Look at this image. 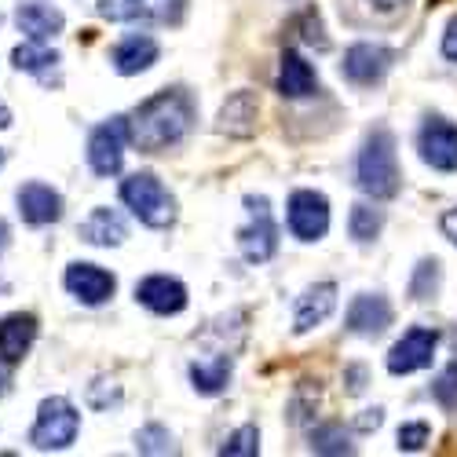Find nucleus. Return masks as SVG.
<instances>
[{
    "instance_id": "nucleus-7",
    "label": "nucleus",
    "mask_w": 457,
    "mask_h": 457,
    "mask_svg": "<svg viewBox=\"0 0 457 457\" xmlns=\"http://www.w3.org/2000/svg\"><path fill=\"white\" fill-rule=\"evenodd\" d=\"M187 0H99V15L110 22H179Z\"/></svg>"
},
{
    "instance_id": "nucleus-35",
    "label": "nucleus",
    "mask_w": 457,
    "mask_h": 457,
    "mask_svg": "<svg viewBox=\"0 0 457 457\" xmlns=\"http://www.w3.org/2000/svg\"><path fill=\"white\" fill-rule=\"evenodd\" d=\"M380 421H385V410L373 406V410H362V417L355 425H359V432H373V428H380Z\"/></svg>"
},
{
    "instance_id": "nucleus-6",
    "label": "nucleus",
    "mask_w": 457,
    "mask_h": 457,
    "mask_svg": "<svg viewBox=\"0 0 457 457\" xmlns=\"http://www.w3.org/2000/svg\"><path fill=\"white\" fill-rule=\"evenodd\" d=\"M125 143H129V118H110L88 139V165L96 176H118L125 165Z\"/></svg>"
},
{
    "instance_id": "nucleus-16",
    "label": "nucleus",
    "mask_w": 457,
    "mask_h": 457,
    "mask_svg": "<svg viewBox=\"0 0 457 457\" xmlns=\"http://www.w3.org/2000/svg\"><path fill=\"white\" fill-rule=\"evenodd\" d=\"M37 340V315L29 312H15L8 319H0V362L15 366L26 359V352Z\"/></svg>"
},
{
    "instance_id": "nucleus-4",
    "label": "nucleus",
    "mask_w": 457,
    "mask_h": 457,
    "mask_svg": "<svg viewBox=\"0 0 457 457\" xmlns=\"http://www.w3.org/2000/svg\"><path fill=\"white\" fill-rule=\"evenodd\" d=\"M78 428H81L78 406H73L70 399H62V395H52V399L41 403V410H37L29 443L37 450H66L73 439H78Z\"/></svg>"
},
{
    "instance_id": "nucleus-18",
    "label": "nucleus",
    "mask_w": 457,
    "mask_h": 457,
    "mask_svg": "<svg viewBox=\"0 0 457 457\" xmlns=\"http://www.w3.org/2000/svg\"><path fill=\"white\" fill-rule=\"evenodd\" d=\"M15 26H19V33H26V41H45L48 45L52 37L62 33L66 19H62V12L48 8V4L26 0V4H19V12H15Z\"/></svg>"
},
{
    "instance_id": "nucleus-34",
    "label": "nucleus",
    "mask_w": 457,
    "mask_h": 457,
    "mask_svg": "<svg viewBox=\"0 0 457 457\" xmlns=\"http://www.w3.org/2000/svg\"><path fill=\"white\" fill-rule=\"evenodd\" d=\"M443 55L457 62V19L446 22V33H443Z\"/></svg>"
},
{
    "instance_id": "nucleus-37",
    "label": "nucleus",
    "mask_w": 457,
    "mask_h": 457,
    "mask_svg": "<svg viewBox=\"0 0 457 457\" xmlns=\"http://www.w3.org/2000/svg\"><path fill=\"white\" fill-rule=\"evenodd\" d=\"M8 385H12V373H8L4 366H0V395H4V392H8Z\"/></svg>"
},
{
    "instance_id": "nucleus-27",
    "label": "nucleus",
    "mask_w": 457,
    "mask_h": 457,
    "mask_svg": "<svg viewBox=\"0 0 457 457\" xmlns=\"http://www.w3.org/2000/svg\"><path fill=\"white\" fill-rule=\"evenodd\" d=\"M223 457H256L260 453V432L256 425H242L238 432L227 436V443L220 446Z\"/></svg>"
},
{
    "instance_id": "nucleus-22",
    "label": "nucleus",
    "mask_w": 457,
    "mask_h": 457,
    "mask_svg": "<svg viewBox=\"0 0 457 457\" xmlns=\"http://www.w3.org/2000/svg\"><path fill=\"white\" fill-rule=\"evenodd\" d=\"M81 238L88 245H121L129 238V227L113 209H92V216L81 223Z\"/></svg>"
},
{
    "instance_id": "nucleus-33",
    "label": "nucleus",
    "mask_w": 457,
    "mask_h": 457,
    "mask_svg": "<svg viewBox=\"0 0 457 457\" xmlns=\"http://www.w3.org/2000/svg\"><path fill=\"white\" fill-rule=\"evenodd\" d=\"M370 8L377 15H385V19H395V15L406 12V0H370Z\"/></svg>"
},
{
    "instance_id": "nucleus-1",
    "label": "nucleus",
    "mask_w": 457,
    "mask_h": 457,
    "mask_svg": "<svg viewBox=\"0 0 457 457\" xmlns=\"http://www.w3.org/2000/svg\"><path fill=\"white\" fill-rule=\"evenodd\" d=\"M190 125H195V99L183 88H165L139 103V110L129 118V139L143 154H158V150L176 146Z\"/></svg>"
},
{
    "instance_id": "nucleus-38",
    "label": "nucleus",
    "mask_w": 457,
    "mask_h": 457,
    "mask_svg": "<svg viewBox=\"0 0 457 457\" xmlns=\"http://www.w3.org/2000/svg\"><path fill=\"white\" fill-rule=\"evenodd\" d=\"M12 125V110L4 106V103H0V129H8Z\"/></svg>"
},
{
    "instance_id": "nucleus-39",
    "label": "nucleus",
    "mask_w": 457,
    "mask_h": 457,
    "mask_svg": "<svg viewBox=\"0 0 457 457\" xmlns=\"http://www.w3.org/2000/svg\"><path fill=\"white\" fill-rule=\"evenodd\" d=\"M4 249H8V223L0 220V253H4Z\"/></svg>"
},
{
    "instance_id": "nucleus-24",
    "label": "nucleus",
    "mask_w": 457,
    "mask_h": 457,
    "mask_svg": "<svg viewBox=\"0 0 457 457\" xmlns=\"http://www.w3.org/2000/svg\"><path fill=\"white\" fill-rule=\"evenodd\" d=\"M231 355H216V359H198L190 366V380H195V392L202 395H220L227 388V380H231Z\"/></svg>"
},
{
    "instance_id": "nucleus-36",
    "label": "nucleus",
    "mask_w": 457,
    "mask_h": 457,
    "mask_svg": "<svg viewBox=\"0 0 457 457\" xmlns=\"http://www.w3.org/2000/svg\"><path fill=\"white\" fill-rule=\"evenodd\" d=\"M439 227H443V235L457 245V205L450 209V212H443V220H439Z\"/></svg>"
},
{
    "instance_id": "nucleus-9",
    "label": "nucleus",
    "mask_w": 457,
    "mask_h": 457,
    "mask_svg": "<svg viewBox=\"0 0 457 457\" xmlns=\"http://www.w3.org/2000/svg\"><path fill=\"white\" fill-rule=\"evenodd\" d=\"M417 150L432 169L457 172V125H450L446 118H428L417 136Z\"/></svg>"
},
{
    "instance_id": "nucleus-2",
    "label": "nucleus",
    "mask_w": 457,
    "mask_h": 457,
    "mask_svg": "<svg viewBox=\"0 0 457 457\" xmlns=\"http://www.w3.org/2000/svg\"><path fill=\"white\" fill-rule=\"evenodd\" d=\"M359 190L370 198H395L399 195V158H395V136L388 129H373L362 143L359 169H355Z\"/></svg>"
},
{
    "instance_id": "nucleus-23",
    "label": "nucleus",
    "mask_w": 457,
    "mask_h": 457,
    "mask_svg": "<svg viewBox=\"0 0 457 457\" xmlns=\"http://www.w3.org/2000/svg\"><path fill=\"white\" fill-rule=\"evenodd\" d=\"M12 62L22 73H33V78H41V81H52V73L59 66V52H52L45 41H26V45H19L12 52Z\"/></svg>"
},
{
    "instance_id": "nucleus-21",
    "label": "nucleus",
    "mask_w": 457,
    "mask_h": 457,
    "mask_svg": "<svg viewBox=\"0 0 457 457\" xmlns=\"http://www.w3.org/2000/svg\"><path fill=\"white\" fill-rule=\"evenodd\" d=\"M256 113H260V103L253 92H235L231 99H227L220 106V121L216 129L227 132V136H253L256 132Z\"/></svg>"
},
{
    "instance_id": "nucleus-17",
    "label": "nucleus",
    "mask_w": 457,
    "mask_h": 457,
    "mask_svg": "<svg viewBox=\"0 0 457 457\" xmlns=\"http://www.w3.org/2000/svg\"><path fill=\"white\" fill-rule=\"evenodd\" d=\"M337 308V286L333 282H319L312 286L308 293L300 296L296 303V315H293V333L303 337V333H312L315 326H322Z\"/></svg>"
},
{
    "instance_id": "nucleus-19",
    "label": "nucleus",
    "mask_w": 457,
    "mask_h": 457,
    "mask_svg": "<svg viewBox=\"0 0 457 457\" xmlns=\"http://www.w3.org/2000/svg\"><path fill=\"white\" fill-rule=\"evenodd\" d=\"M315 92H319V78H315L312 62H303L300 52L286 48L282 52V66H278V96H286V99H308Z\"/></svg>"
},
{
    "instance_id": "nucleus-29",
    "label": "nucleus",
    "mask_w": 457,
    "mask_h": 457,
    "mask_svg": "<svg viewBox=\"0 0 457 457\" xmlns=\"http://www.w3.org/2000/svg\"><path fill=\"white\" fill-rule=\"evenodd\" d=\"M136 450H139V453H169V450H176V446H172V436H169L162 425H146V428L136 436Z\"/></svg>"
},
{
    "instance_id": "nucleus-31",
    "label": "nucleus",
    "mask_w": 457,
    "mask_h": 457,
    "mask_svg": "<svg viewBox=\"0 0 457 457\" xmlns=\"http://www.w3.org/2000/svg\"><path fill=\"white\" fill-rule=\"evenodd\" d=\"M300 41H303V45H312V48H319V52H326V48H329V37L322 33V22H319V15H315V12L300 15Z\"/></svg>"
},
{
    "instance_id": "nucleus-11",
    "label": "nucleus",
    "mask_w": 457,
    "mask_h": 457,
    "mask_svg": "<svg viewBox=\"0 0 457 457\" xmlns=\"http://www.w3.org/2000/svg\"><path fill=\"white\" fill-rule=\"evenodd\" d=\"M62 286L73 296H78L81 303H88V308H99V303H106L113 296V289H118L113 275L103 271L99 263H70L66 275H62Z\"/></svg>"
},
{
    "instance_id": "nucleus-32",
    "label": "nucleus",
    "mask_w": 457,
    "mask_h": 457,
    "mask_svg": "<svg viewBox=\"0 0 457 457\" xmlns=\"http://www.w3.org/2000/svg\"><path fill=\"white\" fill-rule=\"evenodd\" d=\"M428 443V425L425 421H413L399 428V450H421Z\"/></svg>"
},
{
    "instance_id": "nucleus-3",
    "label": "nucleus",
    "mask_w": 457,
    "mask_h": 457,
    "mask_svg": "<svg viewBox=\"0 0 457 457\" xmlns=\"http://www.w3.org/2000/svg\"><path fill=\"white\" fill-rule=\"evenodd\" d=\"M121 202L139 216L146 227H169L176 220V198L154 172H136L121 183Z\"/></svg>"
},
{
    "instance_id": "nucleus-13",
    "label": "nucleus",
    "mask_w": 457,
    "mask_h": 457,
    "mask_svg": "<svg viewBox=\"0 0 457 457\" xmlns=\"http://www.w3.org/2000/svg\"><path fill=\"white\" fill-rule=\"evenodd\" d=\"M345 78L355 85H377L392 70V52L385 45H352L345 52Z\"/></svg>"
},
{
    "instance_id": "nucleus-8",
    "label": "nucleus",
    "mask_w": 457,
    "mask_h": 457,
    "mask_svg": "<svg viewBox=\"0 0 457 457\" xmlns=\"http://www.w3.org/2000/svg\"><path fill=\"white\" fill-rule=\"evenodd\" d=\"M289 231L300 242H319L329 231V202L319 190H296L289 198Z\"/></svg>"
},
{
    "instance_id": "nucleus-25",
    "label": "nucleus",
    "mask_w": 457,
    "mask_h": 457,
    "mask_svg": "<svg viewBox=\"0 0 457 457\" xmlns=\"http://www.w3.org/2000/svg\"><path fill=\"white\" fill-rule=\"evenodd\" d=\"M380 227H385V212H380V209H373V205H366V202L352 205L348 231H352L355 242H373V238L380 235Z\"/></svg>"
},
{
    "instance_id": "nucleus-5",
    "label": "nucleus",
    "mask_w": 457,
    "mask_h": 457,
    "mask_svg": "<svg viewBox=\"0 0 457 457\" xmlns=\"http://www.w3.org/2000/svg\"><path fill=\"white\" fill-rule=\"evenodd\" d=\"M245 209H249V223L238 231L242 256L249 263H268L278 249V227H275V216H271V202L263 195H249Z\"/></svg>"
},
{
    "instance_id": "nucleus-30",
    "label": "nucleus",
    "mask_w": 457,
    "mask_h": 457,
    "mask_svg": "<svg viewBox=\"0 0 457 457\" xmlns=\"http://www.w3.org/2000/svg\"><path fill=\"white\" fill-rule=\"evenodd\" d=\"M432 395H436L443 406H457V359L439 373V380L432 385Z\"/></svg>"
},
{
    "instance_id": "nucleus-10",
    "label": "nucleus",
    "mask_w": 457,
    "mask_h": 457,
    "mask_svg": "<svg viewBox=\"0 0 457 457\" xmlns=\"http://www.w3.org/2000/svg\"><path fill=\"white\" fill-rule=\"evenodd\" d=\"M436 345H439V333L436 329L413 326L410 333H403V340H395V348L388 352V370L399 377V373H417V370L432 366Z\"/></svg>"
},
{
    "instance_id": "nucleus-26",
    "label": "nucleus",
    "mask_w": 457,
    "mask_h": 457,
    "mask_svg": "<svg viewBox=\"0 0 457 457\" xmlns=\"http://www.w3.org/2000/svg\"><path fill=\"white\" fill-rule=\"evenodd\" d=\"M312 450L315 453H352L355 446L348 443L345 425H319L312 432Z\"/></svg>"
},
{
    "instance_id": "nucleus-40",
    "label": "nucleus",
    "mask_w": 457,
    "mask_h": 457,
    "mask_svg": "<svg viewBox=\"0 0 457 457\" xmlns=\"http://www.w3.org/2000/svg\"><path fill=\"white\" fill-rule=\"evenodd\" d=\"M0 165H4V150H0Z\"/></svg>"
},
{
    "instance_id": "nucleus-28",
    "label": "nucleus",
    "mask_w": 457,
    "mask_h": 457,
    "mask_svg": "<svg viewBox=\"0 0 457 457\" xmlns=\"http://www.w3.org/2000/svg\"><path fill=\"white\" fill-rule=\"evenodd\" d=\"M436 289H439V263L436 260H421V263H417V275H413L410 293H413V300H428Z\"/></svg>"
},
{
    "instance_id": "nucleus-12",
    "label": "nucleus",
    "mask_w": 457,
    "mask_h": 457,
    "mask_svg": "<svg viewBox=\"0 0 457 457\" xmlns=\"http://www.w3.org/2000/svg\"><path fill=\"white\" fill-rule=\"evenodd\" d=\"M136 300L154 315H179L187 308V286L169 275H150L136 286Z\"/></svg>"
},
{
    "instance_id": "nucleus-20",
    "label": "nucleus",
    "mask_w": 457,
    "mask_h": 457,
    "mask_svg": "<svg viewBox=\"0 0 457 457\" xmlns=\"http://www.w3.org/2000/svg\"><path fill=\"white\" fill-rule=\"evenodd\" d=\"M158 41L154 37H146V33H132V37H125V41L113 48V70L118 73H125V78H132V73H143V70H150L158 62Z\"/></svg>"
},
{
    "instance_id": "nucleus-15",
    "label": "nucleus",
    "mask_w": 457,
    "mask_h": 457,
    "mask_svg": "<svg viewBox=\"0 0 457 457\" xmlns=\"http://www.w3.org/2000/svg\"><path fill=\"white\" fill-rule=\"evenodd\" d=\"M392 326V303L380 293H362L348 308V329L355 337H380Z\"/></svg>"
},
{
    "instance_id": "nucleus-14",
    "label": "nucleus",
    "mask_w": 457,
    "mask_h": 457,
    "mask_svg": "<svg viewBox=\"0 0 457 457\" xmlns=\"http://www.w3.org/2000/svg\"><path fill=\"white\" fill-rule=\"evenodd\" d=\"M15 198H19V216L29 227H48L62 216V198L48 183H26V187H19Z\"/></svg>"
}]
</instances>
